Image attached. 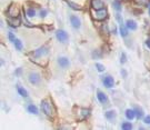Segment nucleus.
Wrapping results in <instances>:
<instances>
[{
  "mask_svg": "<svg viewBox=\"0 0 150 130\" xmlns=\"http://www.w3.org/2000/svg\"><path fill=\"white\" fill-rule=\"evenodd\" d=\"M146 45L149 47V49H150V38H148V39L146 40Z\"/></svg>",
  "mask_w": 150,
  "mask_h": 130,
  "instance_id": "nucleus-34",
  "label": "nucleus"
},
{
  "mask_svg": "<svg viewBox=\"0 0 150 130\" xmlns=\"http://www.w3.org/2000/svg\"><path fill=\"white\" fill-rule=\"evenodd\" d=\"M17 76H19V75H21L22 73V68H18V69L16 70V72H15Z\"/></svg>",
  "mask_w": 150,
  "mask_h": 130,
  "instance_id": "nucleus-33",
  "label": "nucleus"
},
{
  "mask_svg": "<svg viewBox=\"0 0 150 130\" xmlns=\"http://www.w3.org/2000/svg\"><path fill=\"white\" fill-rule=\"evenodd\" d=\"M133 1L139 7H148L150 3V0H133Z\"/></svg>",
  "mask_w": 150,
  "mask_h": 130,
  "instance_id": "nucleus-18",
  "label": "nucleus"
},
{
  "mask_svg": "<svg viewBox=\"0 0 150 130\" xmlns=\"http://www.w3.org/2000/svg\"><path fill=\"white\" fill-rule=\"evenodd\" d=\"M90 6L93 10H99L102 9V8H106V5H105L103 0H91Z\"/></svg>",
  "mask_w": 150,
  "mask_h": 130,
  "instance_id": "nucleus-5",
  "label": "nucleus"
},
{
  "mask_svg": "<svg viewBox=\"0 0 150 130\" xmlns=\"http://www.w3.org/2000/svg\"><path fill=\"white\" fill-rule=\"evenodd\" d=\"M66 2H67V5L69 6L71 9L73 10H78V11H80V10H82V8L80 7L79 5H77V3H75V2H72V1H69V0H65Z\"/></svg>",
  "mask_w": 150,
  "mask_h": 130,
  "instance_id": "nucleus-19",
  "label": "nucleus"
},
{
  "mask_svg": "<svg viewBox=\"0 0 150 130\" xmlns=\"http://www.w3.org/2000/svg\"><path fill=\"white\" fill-rule=\"evenodd\" d=\"M56 38L59 40L60 42H62V43H65L68 38H69V36H68V33L65 31V30L62 29H59L56 31Z\"/></svg>",
  "mask_w": 150,
  "mask_h": 130,
  "instance_id": "nucleus-4",
  "label": "nucleus"
},
{
  "mask_svg": "<svg viewBox=\"0 0 150 130\" xmlns=\"http://www.w3.org/2000/svg\"><path fill=\"white\" fill-rule=\"evenodd\" d=\"M70 22H71L72 27L76 29H79L81 27V21L77 16H70Z\"/></svg>",
  "mask_w": 150,
  "mask_h": 130,
  "instance_id": "nucleus-9",
  "label": "nucleus"
},
{
  "mask_svg": "<svg viewBox=\"0 0 150 130\" xmlns=\"http://www.w3.org/2000/svg\"><path fill=\"white\" fill-rule=\"evenodd\" d=\"M120 35L122 36V37H127L128 36V28L127 27H125L123 25H120Z\"/></svg>",
  "mask_w": 150,
  "mask_h": 130,
  "instance_id": "nucleus-22",
  "label": "nucleus"
},
{
  "mask_svg": "<svg viewBox=\"0 0 150 130\" xmlns=\"http://www.w3.org/2000/svg\"><path fill=\"white\" fill-rule=\"evenodd\" d=\"M126 27L130 30H136L137 29V23H136V21L132 19H128L126 21Z\"/></svg>",
  "mask_w": 150,
  "mask_h": 130,
  "instance_id": "nucleus-14",
  "label": "nucleus"
},
{
  "mask_svg": "<svg viewBox=\"0 0 150 130\" xmlns=\"http://www.w3.org/2000/svg\"><path fill=\"white\" fill-rule=\"evenodd\" d=\"M48 52H49V49H48L46 46H42V47H40L39 49L33 51V56L37 57V58H39V57H42V56L48 55Z\"/></svg>",
  "mask_w": 150,
  "mask_h": 130,
  "instance_id": "nucleus-6",
  "label": "nucleus"
},
{
  "mask_svg": "<svg viewBox=\"0 0 150 130\" xmlns=\"http://www.w3.org/2000/svg\"><path fill=\"white\" fill-rule=\"evenodd\" d=\"M92 18L97 21H103L108 18V10L107 8H102L99 10H93L92 12Z\"/></svg>",
  "mask_w": 150,
  "mask_h": 130,
  "instance_id": "nucleus-2",
  "label": "nucleus"
},
{
  "mask_svg": "<svg viewBox=\"0 0 150 130\" xmlns=\"http://www.w3.org/2000/svg\"><path fill=\"white\" fill-rule=\"evenodd\" d=\"M17 91H18V93H19L21 97H23V98H27V97H28V91L25 89L23 87L17 86Z\"/></svg>",
  "mask_w": 150,
  "mask_h": 130,
  "instance_id": "nucleus-17",
  "label": "nucleus"
},
{
  "mask_svg": "<svg viewBox=\"0 0 150 130\" xmlns=\"http://www.w3.org/2000/svg\"><path fill=\"white\" fill-rule=\"evenodd\" d=\"M121 73H122V76H123V77H126V75H127V72H126V70L125 69L121 70Z\"/></svg>",
  "mask_w": 150,
  "mask_h": 130,
  "instance_id": "nucleus-35",
  "label": "nucleus"
},
{
  "mask_svg": "<svg viewBox=\"0 0 150 130\" xmlns=\"http://www.w3.org/2000/svg\"><path fill=\"white\" fill-rule=\"evenodd\" d=\"M27 109H28V111H29L30 113H33V115H37V113H38V108H37V106H35V105H29Z\"/></svg>",
  "mask_w": 150,
  "mask_h": 130,
  "instance_id": "nucleus-24",
  "label": "nucleus"
},
{
  "mask_svg": "<svg viewBox=\"0 0 150 130\" xmlns=\"http://www.w3.org/2000/svg\"><path fill=\"white\" fill-rule=\"evenodd\" d=\"M26 16L27 17H30V18H32V17H35L36 16V10L33 9V8H28V9L26 10Z\"/></svg>",
  "mask_w": 150,
  "mask_h": 130,
  "instance_id": "nucleus-23",
  "label": "nucleus"
},
{
  "mask_svg": "<svg viewBox=\"0 0 150 130\" xmlns=\"http://www.w3.org/2000/svg\"><path fill=\"white\" fill-rule=\"evenodd\" d=\"M125 115H126V118L128 120H132L133 118H136L135 110H132V109H127L125 111Z\"/></svg>",
  "mask_w": 150,
  "mask_h": 130,
  "instance_id": "nucleus-16",
  "label": "nucleus"
},
{
  "mask_svg": "<svg viewBox=\"0 0 150 130\" xmlns=\"http://www.w3.org/2000/svg\"><path fill=\"white\" fill-rule=\"evenodd\" d=\"M143 121L146 122V123H148V125H150V116L148 115V116H146L145 118H143Z\"/></svg>",
  "mask_w": 150,
  "mask_h": 130,
  "instance_id": "nucleus-31",
  "label": "nucleus"
},
{
  "mask_svg": "<svg viewBox=\"0 0 150 130\" xmlns=\"http://www.w3.org/2000/svg\"><path fill=\"white\" fill-rule=\"evenodd\" d=\"M120 62H121L122 65L127 62V56H126V53H125V52H122V53H121V58H120Z\"/></svg>",
  "mask_w": 150,
  "mask_h": 130,
  "instance_id": "nucleus-28",
  "label": "nucleus"
},
{
  "mask_svg": "<svg viewBox=\"0 0 150 130\" xmlns=\"http://www.w3.org/2000/svg\"><path fill=\"white\" fill-rule=\"evenodd\" d=\"M90 109H87V108H82V109L79 110V113H78V116H79V120H86L88 117L90 116Z\"/></svg>",
  "mask_w": 150,
  "mask_h": 130,
  "instance_id": "nucleus-8",
  "label": "nucleus"
},
{
  "mask_svg": "<svg viewBox=\"0 0 150 130\" xmlns=\"http://www.w3.org/2000/svg\"><path fill=\"white\" fill-rule=\"evenodd\" d=\"M116 116H117V113H116L115 110H108V111H106V113H105V117L108 120H111V121L115 120Z\"/></svg>",
  "mask_w": 150,
  "mask_h": 130,
  "instance_id": "nucleus-15",
  "label": "nucleus"
},
{
  "mask_svg": "<svg viewBox=\"0 0 150 130\" xmlns=\"http://www.w3.org/2000/svg\"><path fill=\"white\" fill-rule=\"evenodd\" d=\"M58 65H59L61 68H68L70 66V61L66 57H60L59 59H58Z\"/></svg>",
  "mask_w": 150,
  "mask_h": 130,
  "instance_id": "nucleus-12",
  "label": "nucleus"
},
{
  "mask_svg": "<svg viewBox=\"0 0 150 130\" xmlns=\"http://www.w3.org/2000/svg\"><path fill=\"white\" fill-rule=\"evenodd\" d=\"M13 45H15V47H16V49L21 51L22 48H23V43H22V41L20 39H16L15 40V42H13Z\"/></svg>",
  "mask_w": 150,
  "mask_h": 130,
  "instance_id": "nucleus-21",
  "label": "nucleus"
},
{
  "mask_svg": "<svg viewBox=\"0 0 150 130\" xmlns=\"http://www.w3.org/2000/svg\"><path fill=\"white\" fill-rule=\"evenodd\" d=\"M8 38H9V40L11 42H15V40L17 39L16 36H15V33H12V32H9V33H8Z\"/></svg>",
  "mask_w": 150,
  "mask_h": 130,
  "instance_id": "nucleus-29",
  "label": "nucleus"
},
{
  "mask_svg": "<svg viewBox=\"0 0 150 130\" xmlns=\"http://www.w3.org/2000/svg\"><path fill=\"white\" fill-rule=\"evenodd\" d=\"M96 68H97V70L99 71V72H103L105 71V66L103 65H101V63H96Z\"/></svg>",
  "mask_w": 150,
  "mask_h": 130,
  "instance_id": "nucleus-27",
  "label": "nucleus"
},
{
  "mask_svg": "<svg viewBox=\"0 0 150 130\" xmlns=\"http://www.w3.org/2000/svg\"><path fill=\"white\" fill-rule=\"evenodd\" d=\"M6 15L10 17V18H16V17H19L20 15V9L16 6V5H11L8 10L6 11Z\"/></svg>",
  "mask_w": 150,
  "mask_h": 130,
  "instance_id": "nucleus-3",
  "label": "nucleus"
},
{
  "mask_svg": "<svg viewBox=\"0 0 150 130\" xmlns=\"http://www.w3.org/2000/svg\"><path fill=\"white\" fill-rule=\"evenodd\" d=\"M97 98H98L99 102H101V103L108 102V97H107V95H106L105 92H102L101 90H98V91H97Z\"/></svg>",
  "mask_w": 150,
  "mask_h": 130,
  "instance_id": "nucleus-13",
  "label": "nucleus"
},
{
  "mask_svg": "<svg viewBox=\"0 0 150 130\" xmlns=\"http://www.w3.org/2000/svg\"><path fill=\"white\" fill-rule=\"evenodd\" d=\"M102 82H103V86L107 88H113L115 86V79L111 76H106L102 80Z\"/></svg>",
  "mask_w": 150,
  "mask_h": 130,
  "instance_id": "nucleus-7",
  "label": "nucleus"
},
{
  "mask_svg": "<svg viewBox=\"0 0 150 130\" xmlns=\"http://www.w3.org/2000/svg\"><path fill=\"white\" fill-rule=\"evenodd\" d=\"M148 10H149V15H150V3H149V7H148Z\"/></svg>",
  "mask_w": 150,
  "mask_h": 130,
  "instance_id": "nucleus-36",
  "label": "nucleus"
},
{
  "mask_svg": "<svg viewBox=\"0 0 150 130\" xmlns=\"http://www.w3.org/2000/svg\"><path fill=\"white\" fill-rule=\"evenodd\" d=\"M112 6H113V8L117 10V11H120V10L122 9L121 8V3H120V1H118V0H115L113 3H112Z\"/></svg>",
  "mask_w": 150,
  "mask_h": 130,
  "instance_id": "nucleus-25",
  "label": "nucleus"
},
{
  "mask_svg": "<svg viewBox=\"0 0 150 130\" xmlns=\"http://www.w3.org/2000/svg\"><path fill=\"white\" fill-rule=\"evenodd\" d=\"M21 18L20 17H16V18H10L8 19V22H9V25L11 27H13V28H17V27H19L20 25H21Z\"/></svg>",
  "mask_w": 150,
  "mask_h": 130,
  "instance_id": "nucleus-11",
  "label": "nucleus"
},
{
  "mask_svg": "<svg viewBox=\"0 0 150 130\" xmlns=\"http://www.w3.org/2000/svg\"><path fill=\"white\" fill-rule=\"evenodd\" d=\"M41 109L43 111V113L46 116H48L49 118H53L56 116V108H55V105L51 102V100H42L41 101Z\"/></svg>",
  "mask_w": 150,
  "mask_h": 130,
  "instance_id": "nucleus-1",
  "label": "nucleus"
},
{
  "mask_svg": "<svg viewBox=\"0 0 150 130\" xmlns=\"http://www.w3.org/2000/svg\"><path fill=\"white\" fill-rule=\"evenodd\" d=\"M47 15H48L47 10H45V9H41V10H40V16H41L42 18H45V17H46Z\"/></svg>",
  "mask_w": 150,
  "mask_h": 130,
  "instance_id": "nucleus-30",
  "label": "nucleus"
},
{
  "mask_svg": "<svg viewBox=\"0 0 150 130\" xmlns=\"http://www.w3.org/2000/svg\"><path fill=\"white\" fill-rule=\"evenodd\" d=\"M118 1H121V0H118Z\"/></svg>",
  "mask_w": 150,
  "mask_h": 130,
  "instance_id": "nucleus-37",
  "label": "nucleus"
},
{
  "mask_svg": "<svg viewBox=\"0 0 150 130\" xmlns=\"http://www.w3.org/2000/svg\"><path fill=\"white\" fill-rule=\"evenodd\" d=\"M121 128H122L123 130L132 129V125H131V122H122V125H121Z\"/></svg>",
  "mask_w": 150,
  "mask_h": 130,
  "instance_id": "nucleus-26",
  "label": "nucleus"
},
{
  "mask_svg": "<svg viewBox=\"0 0 150 130\" xmlns=\"http://www.w3.org/2000/svg\"><path fill=\"white\" fill-rule=\"evenodd\" d=\"M133 110H135V113H136V117H137V119H141V118L143 117V110L141 109L140 107L136 106Z\"/></svg>",
  "mask_w": 150,
  "mask_h": 130,
  "instance_id": "nucleus-20",
  "label": "nucleus"
},
{
  "mask_svg": "<svg viewBox=\"0 0 150 130\" xmlns=\"http://www.w3.org/2000/svg\"><path fill=\"white\" fill-rule=\"evenodd\" d=\"M116 19H117V21H119L120 25H122V18H121L120 15H117V16H116Z\"/></svg>",
  "mask_w": 150,
  "mask_h": 130,
  "instance_id": "nucleus-32",
  "label": "nucleus"
},
{
  "mask_svg": "<svg viewBox=\"0 0 150 130\" xmlns=\"http://www.w3.org/2000/svg\"><path fill=\"white\" fill-rule=\"evenodd\" d=\"M29 81L32 85H38L40 82V76L37 72H31L29 75Z\"/></svg>",
  "mask_w": 150,
  "mask_h": 130,
  "instance_id": "nucleus-10",
  "label": "nucleus"
}]
</instances>
